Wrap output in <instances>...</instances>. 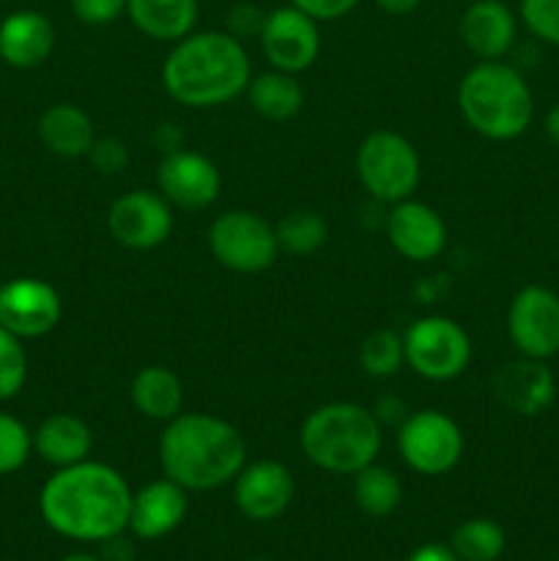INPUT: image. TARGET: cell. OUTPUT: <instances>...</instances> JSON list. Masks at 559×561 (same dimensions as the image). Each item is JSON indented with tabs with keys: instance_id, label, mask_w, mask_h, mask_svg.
Masks as SVG:
<instances>
[{
	"instance_id": "f546056e",
	"label": "cell",
	"mask_w": 559,
	"mask_h": 561,
	"mask_svg": "<svg viewBox=\"0 0 559 561\" xmlns=\"http://www.w3.org/2000/svg\"><path fill=\"white\" fill-rule=\"evenodd\" d=\"M33 455V431L14 414L0 411V477L14 474Z\"/></svg>"
},
{
	"instance_id": "e575fe53",
	"label": "cell",
	"mask_w": 559,
	"mask_h": 561,
	"mask_svg": "<svg viewBox=\"0 0 559 561\" xmlns=\"http://www.w3.org/2000/svg\"><path fill=\"white\" fill-rule=\"evenodd\" d=\"M263 20H266V14H263L258 5L236 3L233 9L228 11V16H225V31H228L230 36L239 38V42H247V38L261 36Z\"/></svg>"
},
{
	"instance_id": "5b68a950",
	"label": "cell",
	"mask_w": 559,
	"mask_h": 561,
	"mask_svg": "<svg viewBox=\"0 0 559 561\" xmlns=\"http://www.w3.org/2000/svg\"><path fill=\"white\" fill-rule=\"evenodd\" d=\"M458 107L480 137L510 142L524 135L535 118L529 82L504 60H480L458 82Z\"/></svg>"
},
{
	"instance_id": "9a60e30c",
	"label": "cell",
	"mask_w": 559,
	"mask_h": 561,
	"mask_svg": "<svg viewBox=\"0 0 559 561\" xmlns=\"http://www.w3.org/2000/svg\"><path fill=\"white\" fill-rule=\"evenodd\" d=\"M296 493L294 474L280 460H255L233 480V504L244 518L266 524L290 507Z\"/></svg>"
},
{
	"instance_id": "9c48e42d",
	"label": "cell",
	"mask_w": 559,
	"mask_h": 561,
	"mask_svg": "<svg viewBox=\"0 0 559 561\" xmlns=\"http://www.w3.org/2000/svg\"><path fill=\"white\" fill-rule=\"evenodd\" d=\"M464 431L438 409H420L398 425V453L411 471L444 477L464 458Z\"/></svg>"
},
{
	"instance_id": "f35d334b",
	"label": "cell",
	"mask_w": 559,
	"mask_h": 561,
	"mask_svg": "<svg viewBox=\"0 0 559 561\" xmlns=\"http://www.w3.org/2000/svg\"><path fill=\"white\" fill-rule=\"evenodd\" d=\"M373 414H376V420L381 422V427L387 425V422H395V425H400V422L409 416V414H406L403 403H400L398 398H381V400H378L376 409H373Z\"/></svg>"
},
{
	"instance_id": "836d02e7",
	"label": "cell",
	"mask_w": 559,
	"mask_h": 561,
	"mask_svg": "<svg viewBox=\"0 0 559 561\" xmlns=\"http://www.w3.org/2000/svg\"><path fill=\"white\" fill-rule=\"evenodd\" d=\"M88 162L93 164V170L102 175H115L129 164V151H126L124 140L118 137H96L88 151Z\"/></svg>"
},
{
	"instance_id": "ab89813d",
	"label": "cell",
	"mask_w": 559,
	"mask_h": 561,
	"mask_svg": "<svg viewBox=\"0 0 559 561\" xmlns=\"http://www.w3.org/2000/svg\"><path fill=\"white\" fill-rule=\"evenodd\" d=\"M373 3H376L384 14L406 16V14H411V11L420 9L422 0H373Z\"/></svg>"
},
{
	"instance_id": "8992f818",
	"label": "cell",
	"mask_w": 559,
	"mask_h": 561,
	"mask_svg": "<svg viewBox=\"0 0 559 561\" xmlns=\"http://www.w3.org/2000/svg\"><path fill=\"white\" fill-rule=\"evenodd\" d=\"M356 179L373 201L395 206L414 197L422 179V162L409 137L376 129L356 148Z\"/></svg>"
},
{
	"instance_id": "7a4b0ae2",
	"label": "cell",
	"mask_w": 559,
	"mask_h": 561,
	"mask_svg": "<svg viewBox=\"0 0 559 561\" xmlns=\"http://www.w3.org/2000/svg\"><path fill=\"white\" fill-rule=\"evenodd\" d=\"M252 64L244 42L228 31H192L173 44L162 64V88L192 110L223 107L247 91Z\"/></svg>"
},
{
	"instance_id": "6da1fadb",
	"label": "cell",
	"mask_w": 559,
	"mask_h": 561,
	"mask_svg": "<svg viewBox=\"0 0 559 561\" xmlns=\"http://www.w3.org/2000/svg\"><path fill=\"white\" fill-rule=\"evenodd\" d=\"M132 488L118 469L99 460L55 469L38 493L42 520L75 542H107L129 529Z\"/></svg>"
},
{
	"instance_id": "1f68e13d",
	"label": "cell",
	"mask_w": 559,
	"mask_h": 561,
	"mask_svg": "<svg viewBox=\"0 0 559 561\" xmlns=\"http://www.w3.org/2000/svg\"><path fill=\"white\" fill-rule=\"evenodd\" d=\"M518 16L537 42L559 47V0H521Z\"/></svg>"
},
{
	"instance_id": "7402d4cb",
	"label": "cell",
	"mask_w": 559,
	"mask_h": 561,
	"mask_svg": "<svg viewBox=\"0 0 559 561\" xmlns=\"http://www.w3.org/2000/svg\"><path fill=\"white\" fill-rule=\"evenodd\" d=\"M36 135L42 140V146L60 159L88 157L93 140H96L91 115L71 102L49 104L38 115Z\"/></svg>"
},
{
	"instance_id": "ba28073f",
	"label": "cell",
	"mask_w": 559,
	"mask_h": 561,
	"mask_svg": "<svg viewBox=\"0 0 559 561\" xmlns=\"http://www.w3.org/2000/svg\"><path fill=\"white\" fill-rule=\"evenodd\" d=\"M206 241L214 261L236 274L266 272L280 255L274 225L247 208H230L219 214L208 228Z\"/></svg>"
},
{
	"instance_id": "30bf717a",
	"label": "cell",
	"mask_w": 559,
	"mask_h": 561,
	"mask_svg": "<svg viewBox=\"0 0 559 561\" xmlns=\"http://www.w3.org/2000/svg\"><path fill=\"white\" fill-rule=\"evenodd\" d=\"M507 337L518 356L548 362L559 354V296L546 285H524L507 310Z\"/></svg>"
},
{
	"instance_id": "52a82bcc",
	"label": "cell",
	"mask_w": 559,
	"mask_h": 561,
	"mask_svg": "<svg viewBox=\"0 0 559 561\" xmlns=\"http://www.w3.org/2000/svg\"><path fill=\"white\" fill-rule=\"evenodd\" d=\"M406 365L425 381H453L471 362V340L460 323L447 316L417 318L403 332Z\"/></svg>"
},
{
	"instance_id": "60d3db41",
	"label": "cell",
	"mask_w": 559,
	"mask_h": 561,
	"mask_svg": "<svg viewBox=\"0 0 559 561\" xmlns=\"http://www.w3.org/2000/svg\"><path fill=\"white\" fill-rule=\"evenodd\" d=\"M543 129H546L548 140L559 148V104H554L546 113V121H543Z\"/></svg>"
},
{
	"instance_id": "277c9868",
	"label": "cell",
	"mask_w": 559,
	"mask_h": 561,
	"mask_svg": "<svg viewBox=\"0 0 559 561\" xmlns=\"http://www.w3.org/2000/svg\"><path fill=\"white\" fill-rule=\"evenodd\" d=\"M381 422L360 403H323L305 416L299 447L316 469L334 477H354L381 455Z\"/></svg>"
},
{
	"instance_id": "d6986e66",
	"label": "cell",
	"mask_w": 559,
	"mask_h": 561,
	"mask_svg": "<svg viewBox=\"0 0 559 561\" xmlns=\"http://www.w3.org/2000/svg\"><path fill=\"white\" fill-rule=\"evenodd\" d=\"M190 491L173 482L170 477L153 480L132 493L129 529L140 540H162L170 531L179 529L190 510Z\"/></svg>"
},
{
	"instance_id": "e0dca14e",
	"label": "cell",
	"mask_w": 559,
	"mask_h": 561,
	"mask_svg": "<svg viewBox=\"0 0 559 561\" xmlns=\"http://www.w3.org/2000/svg\"><path fill=\"white\" fill-rule=\"evenodd\" d=\"M387 239L406 261L431 263L447 247V225L436 208L409 197L389 206Z\"/></svg>"
},
{
	"instance_id": "ffe728a7",
	"label": "cell",
	"mask_w": 559,
	"mask_h": 561,
	"mask_svg": "<svg viewBox=\"0 0 559 561\" xmlns=\"http://www.w3.org/2000/svg\"><path fill=\"white\" fill-rule=\"evenodd\" d=\"M53 49L55 27L42 11L16 9L0 22V60L11 69H36Z\"/></svg>"
},
{
	"instance_id": "2e32d148",
	"label": "cell",
	"mask_w": 559,
	"mask_h": 561,
	"mask_svg": "<svg viewBox=\"0 0 559 561\" xmlns=\"http://www.w3.org/2000/svg\"><path fill=\"white\" fill-rule=\"evenodd\" d=\"M493 398L515 416H540L557 400V378L543 359L518 356L504 362L491 378Z\"/></svg>"
},
{
	"instance_id": "d590c367",
	"label": "cell",
	"mask_w": 559,
	"mask_h": 561,
	"mask_svg": "<svg viewBox=\"0 0 559 561\" xmlns=\"http://www.w3.org/2000/svg\"><path fill=\"white\" fill-rule=\"evenodd\" d=\"M290 5L310 14L316 22H334L351 14L360 5V0H290Z\"/></svg>"
},
{
	"instance_id": "8fae6325",
	"label": "cell",
	"mask_w": 559,
	"mask_h": 561,
	"mask_svg": "<svg viewBox=\"0 0 559 561\" xmlns=\"http://www.w3.org/2000/svg\"><path fill=\"white\" fill-rule=\"evenodd\" d=\"M258 42H261L263 58L269 60V66L277 71H288V75H301V71L312 69L321 55L318 22L290 3L269 11Z\"/></svg>"
},
{
	"instance_id": "cb8c5ba5",
	"label": "cell",
	"mask_w": 559,
	"mask_h": 561,
	"mask_svg": "<svg viewBox=\"0 0 559 561\" xmlns=\"http://www.w3.org/2000/svg\"><path fill=\"white\" fill-rule=\"evenodd\" d=\"M137 414L151 422H170L184 411V387L173 370L162 365L140 367L129 387Z\"/></svg>"
},
{
	"instance_id": "5bb4252c",
	"label": "cell",
	"mask_w": 559,
	"mask_h": 561,
	"mask_svg": "<svg viewBox=\"0 0 559 561\" xmlns=\"http://www.w3.org/2000/svg\"><path fill=\"white\" fill-rule=\"evenodd\" d=\"M157 184L159 195L170 206L184 208V211H203L219 197L223 175L206 153L179 148V151L162 157L157 170Z\"/></svg>"
},
{
	"instance_id": "8d00e7d4",
	"label": "cell",
	"mask_w": 559,
	"mask_h": 561,
	"mask_svg": "<svg viewBox=\"0 0 559 561\" xmlns=\"http://www.w3.org/2000/svg\"><path fill=\"white\" fill-rule=\"evenodd\" d=\"M153 146L162 151V157L179 151V148H184V131L179 124H159L153 131Z\"/></svg>"
},
{
	"instance_id": "44dd1931",
	"label": "cell",
	"mask_w": 559,
	"mask_h": 561,
	"mask_svg": "<svg viewBox=\"0 0 559 561\" xmlns=\"http://www.w3.org/2000/svg\"><path fill=\"white\" fill-rule=\"evenodd\" d=\"M91 449L93 433L88 422H82L75 414H66V411L49 414L33 431V453L55 469L82 463V460L91 458Z\"/></svg>"
},
{
	"instance_id": "484cf974",
	"label": "cell",
	"mask_w": 559,
	"mask_h": 561,
	"mask_svg": "<svg viewBox=\"0 0 559 561\" xmlns=\"http://www.w3.org/2000/svg\"><path fill=\"white\" fill-rule=\"evenodd\" d=\"M354 502L370 518H387L403 502V485L392 469L370 463L354 474Z\"/></svg>"
},
{
	"instance_id": "74e56055",
	"label": "cell",
	"mask_w": 559,
	"mask_h": 561,
	"mask_svg": "<svg viewBox=\"0 0 559 561\" xmlns=\"http://www.w3.org/2000/svg\"><path fill=\"white\" fill-rule=\"evenodd\" d=\"M406 561H460V559L455 557V551L449 548V542L447 546H444V542H425V546L414 548Z\"/></svg>"
},
{
	"instance_id": "b9f144b4",
	"label": "cell",
	"mask_w": 559,
	"mask_h": 561,
	"mask_svg": "<svg viewBox=\"0 0 559 561\" xmlns=\"http://www.w3.org/2000/svg\"><path fill=\"white\" fill-rule=\"evenodd\" d=\"M60 561H104V559L91 557V553H69V557H64Z\"/></svg>"
},
{
	"instance_id": "d4e9b609",
	"label": "cell",
	"mask_w": 559,
	"mask_h": 561,
	"mask_svg": "<svg viewBox=\"0 0 559 561\" xmlns=\"http://www.w3.org/2000/svg\"><path fill=\"white\" fill-rule=\"evenodd\" d=\"M244 93L250 99V107L261 118L274 121V124L296 118L305 107V88L296 80V75H288V71L272 69L263 75H252Z\"/></svg>"
},
{
	"instance_id": "f1b7e54d",
	"label": "cell",
	"mask_w": 559,
	"mask_h": 561,
	"mask_svg": "<svg viewBox=\"0 0 559 561\" xmlns=\"http://www.w3.org/2000/svg\"><path fill=\"white\" fill-rule=\"evenodd\" d=\"M406 365L403 334L392 329H378L367 334L360 345V367L373 378H389Z\"/></svg>"
},
{
	"instance_id": "4316f807",
	"label": "cell",
	"mask_w": 559,
	"mask_h": 561,
	"mask_svg": "<svg viewBox=\"0 0 559 561\" xmlns=\"http://www.w3.org/2000/svg\"><path fill=\"white\" fill-rule=\"evenodd\" d=\"M274 236H277L280 252L307 257L316 255L327 244L329 228L327 219L312 208H294V211L280 217V222L274 225Z\"/></svg>"
},
{
	"instance_id": "d6a6232c",
	"label": "cell",
	"mask_w": 559,
	"mask_h": 561,
	"mask_svg": "<svg viewBox=\"0 0 559 561\" xmlns=\"http://www.w3.org/2000/svg\"><path fill=\"white\" fill-rule=\"evenodd\" d=\"M77 22L91 27H104L126 14V0H69Z\"/></svg>"
},
{
	"instance_id": "ac0fdd59",
	"label": "cell",
	"mask_w": 559,
	"mask_h": 561,
	"mask_svg": "<svg viewBox=\"0 0 559 561\" xmlns=\"http://www.w3.org/2000/svg\"><path fill=\"white\" fill-rule=\"evenodd\" d=\"M464 47L480 60H502L518 38V16L504 0H475L460 14Z\"/></svg>"
},
{
	"instance_id": "4fadbf2b",
	"label": "cell",
	"mask_w": 559,
	"mask_h": 561,
	"mask_svg": "<svg viewBox=\"0 0 559 561\" xmlns=\"http://www.w3.org/2000/svg\"><path fill=\"white\" fill-rule=\"evenodd\" d=\"M107 230L126 250H153L173 230V206L159 192L132 190L110 206Z\"/></svg>"
},
{
	"instance_id": "83f0119b",
	"label": "cell",
	"mask_w": 559,
	"mask_h": 561,
	"mask_svg": "<svg viewBox=\"0 0 559 561\" xmlns=\"http://www.w3.org/2000/svg\"><path fill=\"white\" fill-rule=\"evenodd\" d=\"M507 537L504 529L491 518H469L455 526L449 548L460 561H497L504 553Z\"/></svg>"
},
{
	"instance_id": "603a6c76",
	"label": "cell",
	"mask_w": 559,
	"mask_h": 561,
	"mask_svg": "<svg viewBox=\"0 0 559 561\" xmlns=\"http://www.w3.org/2000/svg\"><path fill=\"white\" fill-rule=\"evenodd\" d=\"M197 0H126V16L142 36L175 44L197 25Z\"/></svg>"
},
{
	"instance_id": "7c38bea8",
	"label": "cell",
	"mask_w": 559,
	"mask_h": 561,
	"mask_svg": "<svg viewBox=\"0 0 559 561\" xmlns=\"http://www.w3.org/2000/svg\"><path fill=\"white\" fill-rule=\"evenodd\" d=\"M64 318V301L55 285L38 277H14L0 285V327L20 340H38Z\"/></svg>"
},
{
	"instance_id": "4dcf8cb0",
	"label": "cell",
	"mask_w": 559,
	"mask_h": 561,
	"mask_svg": "<svg viewBox=\"0 0 559 561\" xmlns=\"http://www.w3.org/2000/svg\"><path fill=\"white\" fill-rule=\"evenodd\" d=\"M27 381V354L20 337L0 327V403L22 392Z\"/></svg>"
},
{
	"instance_id": "3957f363",
	"label": "cell",
	"mask_w": 559,
	"mask_h": 561,
	"mask_svg": "<svg viewBox=\"0 0 559 561\" xmlns=\"http://www.w3.org/2000/svg\"><path fill=\"white\" fill-rule=\"evenodd\" d=\"M164 477L184 491L206 493L236 480L247 463V442L239 427L203 411H181L164 422L159 436Z\"/></svg>"
}]
</instances>
